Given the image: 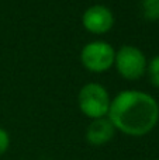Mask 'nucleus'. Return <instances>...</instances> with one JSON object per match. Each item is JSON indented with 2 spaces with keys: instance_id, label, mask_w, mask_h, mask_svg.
Wrapping results in <instances>:
<instances>
[{
  "instance_id": "nucleus-1",
  "label": "nucleus",
  "mask_w": 159,
  "mask_h": 160,
  "mask_svg": "<svg viewBox=\"0 0 159 160\" xmlns=\"http://www.w3.org/2000/svg\"><path fill=\"white\" fill-rule=\"evenodd\" d=\"M107 118L117 132L131 138H142L156 128L159 104L146 91L123 90L111 98Z\"/></svg>"
},
{
  "instance_id": "nucleus-2",
  "label": "nucleus",
  "mask_w": 159,
  "mask_h": 160,
  "mask_svg": "<svg viewBox=\"0 0 159 160\" xmlns=\"http://www.w3.org/2000/svg\"><path fill=\"white\" fill-rule=\"evenodd\" d=\"M111 97L101 83L89 82L82 86L78 93V107L86 118L99 119L109 115Z\"/></svg>"
},
{
  "instance_id": "nucleus-3",
  "label": "nucleus",
  "mask_w": 159,
  "mask_h": 160,
  "mask_svg": "<svg viewBox=\"0 0 159 160\" xmlns=\"http://www.w3.org/2000/svg\"><path fill=\"white\" fill-rule=\"evenodd\" d=\"M148 59L145 53L135 45H123L115 49L114 68L124 80L135 82L146 73Z\"/></svg>"
},
{
  "instance_id": "nucleus-4",
  "label": "nucleus",
  "mask_w": 159,
  "mask_h": 160,
  "mask_svg": "<svg viewBox=\"0 0 159 160\" xmlns=\"http://www.w3.org/2000/svg\"><path fill=\"white\" fill-rule=\"evenodd\" d=\"M82 66L92 73H104L114 68L115 49L107 41H92L83 45L79 53Z\"/></svg>"
},
{
  "instance_id": "nucleus-5",
  "label": "nucleus",
  "mask_w": 159,
  "mask_h": 160,
  "mask_svg": "<svg viewBox=\"0 0 159 160\" xmlns=\"http://www.w3.org/2000/svg\"><path fill=\"white\" fill-rule=\"evenodd\" d=\"M82 25L93 35H104L110 32L115 24V17L111 8L104 4H92L82 14Z\"/></svg>"
},
{
  "instance_id": "nucleus-6",
  "label": "nucleus",
  "mask_w": 159,
  "mask_h": 160,
  "mask_svg": "<svg viewBox=\"0 0 159 160\" xmlns=\"http://www.w3.org/2000/svg\"><path fill=\"white\" fill-rule=\"evenodd\" d=\"M115 133H117V131H115L114 125L106 117V118L92 119L89 122L86 132H85V139L90 146L100 148L110 143L114 139Z\"/></svg>"
},
{
  "instance_id": "nucleus-7",
  "label": "nucleus",
  "mask_w": 159,
  "mask_h": 160,
  "mask_svg": "<svg viewBox=\"0 0 159 160\" xmlns=\"http://www.w3.org/2000/svg\"><path fill=\"white\" fill-rule=\"evenodd\" d=\"M142 16L146 21L159 20V0H141Z\"/></svg>"
},
{
  "instance_id": "nucleus-8",
  "label": "nucleus",
  "mask_w": 159,
  "mask_h": 160,
  "mask_svg": "<svg viewBox=\"0 0 159 160\" xmlns=\"http://www.w3.org/2000/svg\"><path fill=\"white\" fill-rule=\"evenodd\" d=\"M145 75H148L149 83L155 88H159V55H155L154 58H151L148 61Z\"/></svg>"
},
{
  "instance_id": "nucleus-9",
  "label": "nucleus",
  "mask_w": 159,
  "mask_h": 160,
  "mask_svg": "<svg viewBox=\"0 0 159 160\" xmlns=\"http://www.w3.org/2000/svg\"><path fill=\"white\" fill-rule=\"evenodd\" d=\"M10 142H11V139H10L8 132L4 129V128L0 127V158L8 150V148H10Z\"/></svg>"
},
{
  "instance_id": "nucleus-10",
  "label": "nucleus",
  "mask_w": 159,
  "mask_h": 160,
  "mask_svg": "<svg viewBox=\"0 0 159 160\" xmlns=\"http://www.w3.org/2000/svg\"><path fill=\"white\" fill-rule=\"evenodd\" d=\"M156 160H159V159H156Z\"/></svg>"
}]
</instances>
